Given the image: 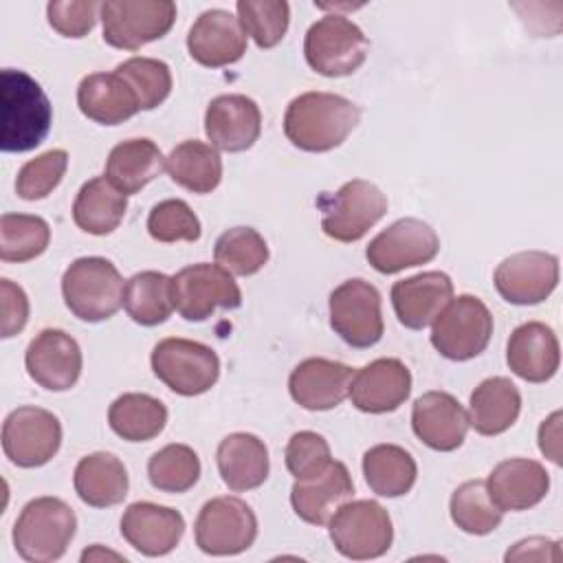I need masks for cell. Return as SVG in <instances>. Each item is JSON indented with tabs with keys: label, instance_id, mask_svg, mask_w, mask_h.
<instances>
[{
	"label": "cell",
	"instance_id": "6da1fadb",
	"mask_svg": "<svg viewBox=\"0 0 563 563\" xmlns=\"http://www.w3.org/2000/svg\"><path fill=\"white\" fill-rule=\"evenodd\" d=\"M361 121V108L334 92H303L284 114L286 139L303 152L339 147Z\"/></svg>",
	"mask_w": 563,
	"mask_h": 563
},
{
	"label": "cell",
	"instance_id": "7a4b0ae2",
	"mask_svg": "<svg viewBox=\"0 0 563 563\" xmlns=\"http://www.w3.org/2000/svg\"><path fill=\"white\" fill-rule=\"evenodd\" d=\"M53 106L42 86L24 70L0 73V150L31 152L48 134Z\"/></svg>",
	"mask_w": 563,
	"mask_h": 563
},
{
	"label": "cell",
	"instance_id": "3957f363",
	"mask_svg": "<svg viewBox=\"0 0 563 563\" xmlns=\"http://www.w3.org/2000/svg\"><path fill=\"white\" fill-rule=\"evenodd\" d=\"M77 530L75 510L59 497L31 499L13 526V548L29 563L64 556Z\"/></svg>",
	"mask_w": 563,
	"mask_h": 563
},
{
	"label": "cell",
	"instance_id": "277c9868",
	"mask_svg": "<svg viewBox=\"0 0 563 563\" xmlns=\"http://www.w3.org/2000/svg\"><path fill=\"white\" fill-rule=\"evenodd\" d=\"M123 277L106 257H79L62 275L66 308L81 321L99 323L123 306Z\"/></svg>",
	"mask_w": 563,
	"mask_h": 563
},
{
	"label": "cell",
	"instance_id": "5b68a950",
	"mask_svg": "<svg viewBox=\"0 0 563 563\" xmlns=\"http://www.w3.org/2000/svg\"><path fill=\"white\" fill-rule=\"evenodd\" d=\"M369 53V40L358 24L339 13L319 18L303 40L308 66L323 77H345L356 73Z\"/></svg>",
	"mask_w": 563,
	"mask_h": 563
},
{
	"label": "cell",
	"instance_id": "8992f818",
	"mask_svg": "<svg viewBox=\"0 0 563 563\" xmlns=\"http://www.w3.org/2000/svg\"><path fill=\"white\" fill-rule=\"evenodd\" d=\"M328 534L339 554L352 561L383 556L394 541L389 512L374 499L345 501L328 521Z\"/></svg>",
	"mask_w": 563,
	"mask_h": 563
},
{
	"label": "cell",
	"instance_id": "52a82bcc",
	"mask_svg": "<svg viewBox=\"0 0 563 563\" xmlns=\"http://www.w3.org/2000/svg\"><path fill=\"white\" fill-rule=\"evenodd\" d=\"M317 207L321 209V229L328 238L356 242L387 213V198L374 183L354 178L334 194H321Z\"/></svg>",
	"mask_w": 563,
	"mask_h": 563
},
{
	"label": "cell",
	"instance_id": "ba28073f",
	"mask_svg": "<svg viewBox=\"0 0 563 563\" xmlns=\"http://www.w3.org/2000/svg\"><path fill=\"white\" fill-rule=\"evenodd\" d=\"M150 363L156 378L180 396H200L209 391L220 376L218 354L200 341L180 336L158 341Z\"/></svg>",
	"mask_w": 563,
	"mask_h": 563
},
{
	"label": "cell",
	"instance_id": "9c48e42d",
	"mask_svg": "<svg viewBox=\"0 0 563 563\" xmlns=\"http://www.w3.org/2000/svg\"><path fill=\"white\" fill-rule=\"evenodd\" d=\"M103 42L121 51H139L161 40L176 22L172 0H108L101 2Z\"/></svg>",
	"mask_w": 563,
	"mask_h": 563
},
{
	"label": "cell",
	"instance_id": "30bf717a",
	"mask_svg": "<svg viewBox=\"0 0 563 563\" xmlns=\"http://www.w3.org/2000/svg\"><path fill=\"white\" fill-rule=\"evenodd\" d=\"M493 336V314L475 295L451 299L435 317L431 345L449 361H468L486 350Z\"/></svg>",
	"mask_w": 563,
	"mask_h": 563
},
{
	"label": "cell",
	"instance_id": "8fae6325",
	"mask_svg": "<svg viewBox=\"0 0 563 563\" xmlns=\"http://www.w3.org/2000/svg\"><path fill=\"white\" fill-rule=\"evenodd\" d=\"M174 308L185 321H205L216 308L235 310L242 306V292L233 275L220 264H191L172 277Z\"/></svg>",
	"mask_w": 563,
	"mask_h": 563
},
{
	"label": "cell",
	"instance_id": "7c38bea8",
	"mask_svg": "<svg viewBox=\"0 0 563 563\" xmlns=\"http://www.w3.org/2000/svg\"><path fill=\"white\" fill-rule=\"evenodd\" d=\"M196 545L211 556H233L249 550L257 537V517L240 497L209 499L194 523Z\"/></svg>",
	"mask_w": 563,
	"mask_h": 563
},
{
	"label": "cell",
	"instance_id": "4fadbf2b",
	"mask_svg": "<svg viewBox=\"0 0 563 563\" xmlns=\"http://www.w3.org/2000/svg\"><path fill=\"white\" fill-rule=\"evenodd\" d=\"M62 444V424L48 409L24 405L2 422V451L20 468H37L55 457Z\"/></svg>",
	"mask_w": 563,
	"mask_h": 563
},
{
	"label": "cell",
	"instance_id": "5bb4252c",
	"mask_svg": "<svg viewBox=\"0 0 563 563\" xmlns=\"http://www.w3.org/2000/svg\"><path fill=\"white\" fill-rule=\"evenodd\" d=\"M330 325L352 347L376 345L385 332L376 286L361 277L336 286L330 292Z\"/></svg>",
	"mask_w": 563,
	"mask_h": 563
},
{
	"label": "cell",
	"instance_id": "9a60e30c",
	"mask_svg": "<svg viewBox=\"0 0 563 563\" xmlns=\"http://www.w3.org/2000/svg\"><path fill=\"white\" fill-rule=\"evenodd\" d=\"M440 251V238L431 224L418 218H400L383 229L365 249L374 271L394 275L411 266L431 262Z\"/></svg>",
	"mask_w": 563,
	"mask_h": 563
},
{
	"label": "cell",
	"instance_id": "2e32d148",
	"mask_svg": "<svg viewBox=\"0 0 563 563\" xmlns=\"http://www.w3.org/2000/svg\"><path fill=\"white\" fill-rule=\"evenodd\" d=\"M559 284V260L545 251H521L495 268V288L508 303L534 306Z\"/></svg>",
	"mask_w": 563,
	"mask_h": 563
},
{
	"label": "cell",
	"instance_id": "e0dca14e",
	"mask_svg": "<svg viewBox=\"0 0 563 563\" xmlns=\"http://www.w3.org/2000/svg\"><path fill=\"white\" fill-rule=\"evenodd\" d=\"M24 365L40 387L48 391L70 389L81 374L84 356L79 343L59 328H46L31 339L24 352Z\"/></svg>",
	"mask_w": 563,
	"mask_h": 563
},
{
	"label": "cell",
	"instance_id": "ac0fdd59",
	"mask_svg": "<svg viewBox=\"0 0 563 563\" xmlns=\"http://www.w3.org/2000/svg\"><path fill=\"white\" fill-rule=\"evenodd\" d=\"M187 51L200 66L222 68L242 59L246 53V33L231 11L209 9L191 24Z\"/></svg>",
	"mask_w": 563,
	"mask_h": 563
},
{
	"label": "cell",
	"instance_id": "d6986e66",
	"mask_svg": "<svg viewBox=\"0 0 563 563\" xmlns=\"http://www.w3.org/2000/svg\"><path fill=\"white\" fill-rule=\"evenodd\" d=\"M354 369L345 363L312 356L301 361L288 378L292 400L308 411H328L350 396Z\"/></svg>",
	"mask_w": 563,
	"mask_h": 563
},
{
	"label": "cell",
	"instance_id": "ffe728a7",
	"mask_svg": "<svg viewBox=\"0 0 563 563\" xmlns=\"http://www.w3.org/2000/svg\"><path fill=\"white\" fill-rule=\"evenodd\" d=\"M411 391V372L400 358H376L354 372L350 385L352 405L363 413L396 411Z\"/></svg>",
	"mask_w": 563,
	"mask_h": 563
},
{
	"label": "cell",
	"instance_id": "44dd1931",
	"mask_svg": "<svg viewBox=\"0 0 563 563\" xmlns=\"http://www.w3.org/2000/svg\"><path fill=\"white\" fill-rule=\"evenodd\" d=\"M411 429L429 449L449 453L462 446L468 431V413L455 396L433 389L416 398Z\"/></svg>",
	"mask_w": 563,
	"mask_h": 563
},
{
	"label": "cell",
	"instance_id": "7402d4cb",
	"mask_svg": "<svg viewBox=\"0 0 563 563\" xmlns=\"http://www.w3.org/2000/svg\"><path fill=\"white\" fill-rule=\"evenodd\" d=\"M185 534V519L169 506L134 501L121 517V537L145 556L169 554Z\"/></svg>",
	"mask_w": 563,
	"mask_h": 563
},
{
	"label": "cell",
	"instance_id": "603a6c76",
	"mask_svg": "<svg viewBox=\"0 0 563 563\" xmlns=\"http://www.w3.org/2000/svg\"><path fill=\"white\" fill-rule=\"evenodd\" d=\"M262 132L260 106L246 95H220L205 112V134L216 150L244 152Z\"/></svg>",
	"mask_w": 563,
	"mask_h": 563
},
{
	"label": "cell",
	"instance_id": "cb8c5ba5",
	"mask_svg": "<svg viewBox=\"0 0 563 563\" xmlns=\"http://www.w3.org/2000/svg\"><path fill=\"white\" fill-rule=\"evenodd\" d=\"M389 295L398 321L409 330H422L453 299V282L442 271H424L396 282Z\"/></svg>",
	"mask_w": 563,
	"mask_h": 563
},
{
	"label": "cell",
	"instance_id": "d4e9b609",
	"mask_svg": "<svg viewBox=\"0 0 563 563\" xmlns=\"http://www.w3.org/2000/svg\"><path fill=\"white\" fill-rule=\"evenodd\" d=\"M486 490L501 512H519L537 506L548 495L550 475L537 460L510 457L490 471Z\"/></svg>",
	"mask_w": 563,
	"mask_h": 563
},
{
	"label": "cell",
	"instance_id": "484cf974",
	"mask_svg": "<svg viewBox=\"0 0 563 563\" xmlns=\"http://www.w3.org/2000/svg\"><path fill=\"white\" fill-rule=\"evenodd\" d=\"M506 363L528 383L550 380L561 363V347L554 330L541 321H528L512 330L506 345Z\"/></svg>",
	"mask_w": 563,
	"mask_h": 563
},
{
	"label": "cell",
	"instance_id": "4316f807",
	"mask_svg": "<svg viewBox=\"0 0 563 563\" xmlns=\"http://www.w3.org/2000/svg\"><path fill=\"white\" fill-rule=\"evenodd\" d=\"M354 482L343 462L332 460L330 466L312 477L292 484L290 488V504L299 519L312 526H325L332 515L352 499Z\"/></svg>",
	"mask_w": 563,
	"mask_h": 563
},
{
	"label": "cell",
	"instance_id": "83f0119b",
	"mask_svg": "<svg viewBox=\"0 0 563 563\" xmlns=\"http://www.w3.org/2000/svg\"><path fill=\"white\" fill-rule=\"evenodd\" d=\"M77 106L84 117L101 125H119L141 112L139 99L119 73H92L77 86Z\"/></svg>",
	"mask_w": 563,
	"mask_h": 563
},
{
	"label": "cell",
	"instance_id": "f1b7e54d",
	"mask_svg": "<svg viewBox=\"0 0 563 563\" xmlns=\"http://www.w3.org/2000/svg\"><path fill=\"white\" fill-rule=\"evenodd\" d=\"M216 462L222 482L233 493H244L262 486L268 477V449L264 440L253 433H229L220 440Z\"/></svg>",
	"mask_w": 563,
	"mask_h": 563
},
{
	"label": "cell",
	"instance_id": "f546056e",
	"mask_svg": "<svg viewBox=\"0 0 563 563\" xmlns=\"http://www.w3.org/2000/svg\"><path fill=\"white\" fill-rule=\"evenodd\" d=\"M521 411V394L506 376L482 380L468 400V427L479 435H499L508 431Z\"/></svg>",
	"mask_w": 563,
	"mask_h": 563
},
{
	"label": "cell",
	"instance_id": "4dcf8cb0",
	"mask_svg": "<svg viewBox=\"0 0 563 563\" xmlns=\"http://www.w3.org/2000/svg\"><path fill=\"white\" fill-rule=\"evenodd\" d=\"M75 493L92 508H110L125 499L130 479L123 462L106 451L81 457L73 475Z\"/></svg>",
	"mask_w": 563,
	"mask_h": 563
},
{
	"label": "cell",
	"instance_id": "1f68e13d",
	"mask_svg": "<svg viewBox=\"0 0 563 563\" xmlns=\"http://www.w3.org/2000/svg\"><path fill=\"white\" fill-rule=\"evenodd\" d=\"M165 167V156L150 139H128L114 145L106 161V178L125 196L141 191Z\"/></svg>",
	"mask_w": 563,
	"mask_h": 563
},
{
	"label": "cell",
	"instance_id": "d6a6232c",
	"mask_svg": "<svg viewBox=\"0 0 563 563\" xmlns=\"http://www.w3.org/2000/svg\"><path fill=\"white\" fill-rule=\"evenodd\" d=\"M125 209L128 196L121 194L106 176H95L77 191L73 220L90 235H108L121 224Z\"/></svg>",
	"mask_w": 563,
	"mask_h": 563
},
{
	"label": "cell",
	"instance_id": "836d02e7",
	"mask_svg": "<svg viewBox=\"0 0 563 563\" xmlns=\"http://www.w3.org/2000/svg\"><path fill=\"white\" fill-rule=\"evenodd\" d=\"M169 178L191 194H211L222 180V158L213 145L189 139L165 158Z\"/></svg>",
	"mask_w": 563,
	"mask_h": 563
},
{
	"label": "cell",
	"instance_id": "e575fe53",
	"mask_svg": "<svg viewBox=\"0 0 563 563\" xmlns=\"http://www.w3.org/2000/svg\"><path fill=\"white\" fill-rule=\"evenodd\" d=\"M363 475L380 497L407 495L418 477L413 455L398 444H376L363 453Z\"/></svg>",
	"mask_w": 563,
	"mask_h": 563
},
{
	"label": "cell",
	"instance_id": "d590c367",
	"mask_svg": "<svg viewBox=\"0 0 563 563\" xmlns=\"http://www.w3.org/2000/svg\"><path fill=\"white\" fill-rule=\"evenodd\" d=\"M108 424L128 442H147L165 429L167 407L150 394L130 391L110 405Z\"/></svg>",
	"mask_w": 563,
	"mask_h": 563
},
{
	"label": "cell",
	"instance_id": "8d00e7d4",
	"mask_svg": "<svg viewBox=\"0 0 563 563\" xmlns=\"http://www.w3.org/2000/svg\"><path fill=\"white\" fill-rule=\"evenodd\" d=\"M123 308L134 323L158 325L174 310L172 277L158 271H141L125 282Z\"/></svg>",
	"mask_w": 563,
	"mask_h": 563
},
{
	"label": "cell",
	"instance_id": "74e56055",
	"mask_svg": "<svg viewBox=\"0 0 563 563\" xmlns=\"http://www.w3.org/2000/svg\"><path fill=\"white\" fill-rule=\"evenodd\" d=\"M451 519L466 534H488L499 523L504 512L493 504L486 479H468L460 484L451 495Z\"/></svg>",
	"mask_w": 563,
	"mask_h": 563
},
{
	"label": "cell",
	"instance_id": "f35d334b",
	"mask_svg": "<svg viewBox=\"0 0 563 563\" xmlns=\"http://www.w3.org/2000/svg\"><path fill=\"white\" fill-rule=\"evenodd\" d=\"M51 242V227L40 216L4 213L0 218V260L29 262L40 257Z\"/></svg>",
	"mask_w": 563,
	"mask_h": 563
},
{
	"label": "cell",
	"instance_id": "ab89813d",
	"mask_svg": "<svg viewBox=\"0 0 563 563\" xmlns=\"http://www.w3.org/2000/svg\"><path fill=\"white\" fill-rule=\"evenodd\" d=\"M216 264L231 275L249 277L264 268L268 262V246L260 231L253 227H233L216 240Z\"/></svg>",
	"mask_w": 563,
	"mask_h": 563
},
{
	"label": "cell",
	"instance_id": "60d3db41",
	"mask_svg": "<svg viewBox=\"0 0 563 563\" xmlns=\"http://www.w3.org/2000/svg\"><path fill=\"white\" fill-rule=\"evenodd\" d=\"M150 484L161 493H187L200 477V460L187 444H167L147 462Z\"/></svg>",
	"mask_w": 563,
	"mask_h": 563
},
{
	"label": "cell",
	"instance_id": "b9f144b4",
	"mask_svg": "<svg viewBox=\"0 0 563 563\" xmlns=\"http://www.w3.org/2000/svg\"><path fill=\"white\" fill-rule=\"evenodd\" d=\"M238 20L246 35L253 37V42L260 48H273L277 46L286 31L290 20V7L284 0H238Z\"/></svg>",
	"mask_w": 563,
	"mask_h": 563
},
{
	"label": "cell",
	"instance_id": "7bdbcfd3",
	"mask_svg": "<svg viewBox=\"0 0 563 563\" xmlns=\"http://www.w3.org/2000/svg\"><path fill=\"white\" fill-rule=\"evenodd\" d=\"M134 90L141 110L158 108L172 92L169 66L154 57H130L114 68Z\"/></svg>",
	"mask_w": 563,
	"mask_h": 563
},
{
	"label": "cell",
	"instance_id": "ee69618b",
	"mask_svg": "<svg viewBox=\"0 0 563 563\" xmlns=\"http://www.w3.org/2000/svg\"><path fill=\"white\" fill-rule=\"evenodd\" d=\"M147 233L152 240L172 242H196L200 240L202 227L191 207L180 198H167L152 207L147 216Z\"/></svg>",
	"mask_w": 563,
	"mask_h": 563
},
{
	"label": "cell",
	"instance_id": "f6af8a7d",
	"mask_svg": "<svg viewBox=\"0 0 563 563\" xmlns=\"http://www.w3.org/2000/svg\"><path fill=\"white\" fill-rule=\"evenodd\" d=\"M68 167L66 150H48L31 161H26L15 178V191L22 200L46 198L64 178Z\"/></svg>",
	"mask_w": 563,
	"mask_h": 563
},
{
	"label": "cell",
	"instance_id": "bcb514c9",
	"mask_svg": "<svg viewBox=\"0 0 563 563\" xmlns=\"http://www.w3.org/2000/svg\"><path fill=\"white\" fill-rule=\"evenodd\" d=\"M284 460H286L288 473L297 482L312 479L330 466V462H332L330 444L317 431H299L288 440Z\"/></svg>",
	"mask_w": 563,
	"mask_h": 563
},
{
	"label": "cell",
	"instance_id": "7dc6e473",
	"mask_svg": "<svg viewBox=\"0 0 563 563\" xmlns=\"http://www.w3.org/2000/svg\"><path fill=\"white\" fill-rule=\"evenodd\" d=\"M95 0H53L46 4L48 24L64 37H84L97 22Z\"/></svg>",
	"mask_w": 563,
	"mask_h": 563
},
{
	"label": "cell",
	"instance_id": "c3c4849f",
	"mask_svg": "<svg viewBox=\"0 0 563 563\" xmlns=\"http://www.w3.org/2000/svg\"><path fill=\"white\" fill-rule=\"evenodd\" d=\"M0 292H2V339H11L18 332L24 330L29 321V297L26 292L13 284L11 279H0Z\"/></svg>",
	"mask_w": 563,
	"mask_h": 563
},
{
	"label": "cell",
	"instance_id": "681fc988",
	"mask_svg": "<svg viewBox=\"0 0 563 563\" xmlns=\"http://www.w3.org/2000/svg\"><path fill=\"white\" fill-rule=\"evenodd\" d=\"M561 556L559 541H550L543 537H530L519 543H515L512 550L506 552V561H530V559H552L556 561Z\"/></svg>",
	"mask_w": 563,
	"mask_h": 563
},
{
	"label": "cell",
	"instance_id": "f907efd6",
	"mask_svg": "<svg viewBox=\"0 0 563 563\" xmlns=\"http://www.w3.org/2000/svg\"><path fill=\"white\" fill-rule=\"evenodd\" d=\"M561 411H554L548 420L539 427V449L545 457H550L554 464H561L559 455V438H561Z\"/></svg>",
	"mask_w": 563,
	"mask_h": 563
},
{
	"label": "cell",
	"instance_id": "816d5d0a",
	"mask_svg": "<svg viewBox=\"0 0 563 563\" xmlns=\"http://www.w3.org/2000/svg\"><path fill=\"white\" fill-rule=\"evenodd\" d=\"M103 556H112V559H123L121 554H117V552H110V550H106L103 552V548L97 543V545H92L90 550H86L84 554H81V561H92V559H103Z\"/></svg>",
	"mask_w": 563,
	"mask_h": 563
}]
</instances>
